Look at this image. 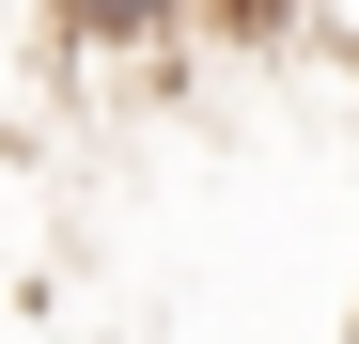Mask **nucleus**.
<instances>
[{
    "instance_id": "f257e3e1",
    "label": "nucleus",
    "mask_w": 359,
    "mask_h": 344,
    "mask_svg": "<svg viewBox=\"0 0 359 344\" xmlns=\"http://www.w3.org/2000/svg\"><path fill=\"white\" fill-rule=\"evenodd\" d=\"M203 0H47V32L63 47H156V32H188Z\"/></svg>"
}]
</instances>
